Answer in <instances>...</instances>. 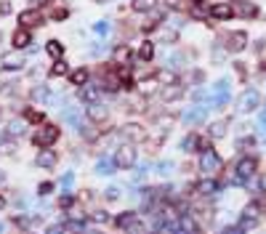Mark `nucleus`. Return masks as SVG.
<instances>
[{"instance_id":"obj_1","label":"nucleus","mask_w":266,"mask_h":234,"mask_svg":"<svg viewBox=\"0 0 266 234\" xmlns=\"http://www.w3.org/2000/svg\"><path fill=\"white\" fill-rule=\"evenodd\" d=\"M61 138V128L53 125V122H43V125L35 128L32 133V144L37 149H53V144H56Z\"/></svg>"},{"instance_id":"obj_2","label":"nucleus","mask_w":266,"mask_h":234,"mask_svg":"<svg viewBox=\"0 0 266 234\" xmlns=\"http://www.w3.org/2000/svg\"><path fill=\"white\" fill-rule=\"evenodd\" d=\"M117 133H120V138L125 144H144L146 141V133H149V130H146L141 122H123L120 128H117Z\"/></svg>"},{"instance_id":"obj_3","label":"nucleus","mask_w":266,"mask_h":234,"mask_svg":"<svg viewBox=\"0 0 266 234\" xmlns=\"http://www.w3.org/2000/svg\"><path fill=\"white\" fill-rule=\"evenodd\" d=\"M136 160H138V152H136V146H133V144H120L115 149V154H112L115 168H123V170L133 168V165H136Z\"/></svg>"},{"instance_id":"obj_4","label":"nucleus","mask_w":266,"mask_h":234,"mask_svg":"<svg viewBox=\"0 0 266 234\" xmlns=\"http://www.w3.org/2000/svg\"><path fill=\"white\" fill-rule=\"evenodd\" d=\"M200 170L205 173V178H216L224 170V160L218 157L213 149H208V152L200 154Z\"/></svg>"},{"instance_id":"obj_5","label":"nucleus","mask_w":266,"mask_h":234,"mask_svg":"<svg viewBox=\"0 0 266 234\" xmlns=\"http://www.w3.org/2000/svg\"><path fill=\"white\" fill-rule=\"evenodd\" d=\"M16 21H19V27H24V29H29V32H32V29H37V27L45 24V13L37 8V5H32V8L19 11Z\"/></svg>"},{"instance_id":"obj_6","label":"nucleus","mask_w":266,"mask_h":234,"mask_svg":"<svg viewBox=\"0 0 266 234\" xmlns=\"http://www.w3.org/2000/svg\"><path fill=\"white\" fill-rule=\"evenodd\" d=\"M85 117H88V122H93L99 130L112 125V112H109V107H104V104H91L85 109Z\"/></svg>"},{"instance_id":"obj_7","label":"nucleus","mask_w":266,"mask_h":234,"mask_svg":"<svg viewBox=\"0 0 266 234\" xmlns=\"http://www.w3.org/2000/svg\"><path fill=\"white\" fill-rule=\"evenodd\" d=\"M165 21V11H160V8H154L152 13H146V19H144V24H138V32L141 35H152V32H157L160 24Z\"/></svg>"},{"instance_id":"obj_8","label":"nucleus","mask_w":266,"mask_h":234,"mask_svg":"<svg viewBox=\"0 0 266 234\" xmlns=\"http://www.w3.org/2000/svg\"><path fill=\"white\" fill-rule=\"evenodd\" d=\"M160 72V69H157ZM160 77L157 75H152V77H144V80H138L136 83V91H138V96L141 99H149V96H154V93H160Z\"/></svg>"},{"instance_id":"obj_9","label":"nucleus","mask_w":266,"mask_h":234,"mask_svg":"<svg viewBox=\"0 0 266 234\" xmlns=\"http://www.w3.org/2000/svg\"><path fill=\"white\" fill-rule=\"evenodd\" d=\"M24 53L21 51H11V53H3L0 56V69H8V72H19L21 67H24Z\"/></svg>"},{"instance_id":"obj_10","label":"nucleus","mask_w":266,"mask_h":234,"mask_svg":"<svg viewBox=\"0 0 266 234\" xmlns=\"http://www.w3.org/2000/svg\"><path fill=\"white\" fill-rule=\"evenodd\" d=\"M210 13V19H216V21H229L237 16V11H234V3H213L208 8Z\"/></svg>"},{"instance_id":"obj_11","label":"nucleus","mask_w":266,"mask_h":234,"mask_svg":"<svg viewBox=\"0 0 266 234\" xmlns=\"http://www.w3.org/2000/svg\"><path fill=\"white\" fill-rule=\"evenodd\" d=\"M35 165L43 168V170H53L59 165V152L56 149H40L35 154Z\"/></svg>"},{"instance_id":"obj_12","label":"nucleus","mask_w":266,"mask_h":234,"mask_svg":"<svg viewBox=\"0 0 266 234\" xmlns=\"http://www.w3.org/2000/svg\"><path fill=\"white\" fill-rule=\"evenodd\" d=\"M234 170H237L240 181H245V178H253V176L258 173V160L248 154V157H242V160L237 162V168H234Z\"/></svg>"},{"instance_id":"obj_13","label":"nucleus","mask_w":266,"mask_h":234,"mask_svg":"<svg viewBox=\"0 0 266 234\" xmlns=\"http://www.w3.org/2000/svg\"><path fill=\"white\" fill-rule=\"evenodd\" d=\"M133 56H136V51H133L131 45L120 43V45H117V48H115V53H112V61H115L117 67H131Z\"/></svg>"},{"instance_id":"obj_14","label":"nucleus","mask_w":266,"mask_h":234,"mask_svg":"<svg viewBox=\"0 0 266 234\" xmlns=\"http://www.w3.org/2000/svg\"><path fill=\"white\" fill-rule=\"evenodd\" d=\"M136 221H141V216H138L136 210H123V213H117V216L112 218V224L117 226V229H123V232H128Z\"/></svg>"},{"instance_id":"obj_15","label":"nucleus","mask_w":266,"mask_h":234,"mask_svg":"<svg viewBox=\"0 0 266 234\" xmlns=\"http://www.w3.org/2000/svg\"><path fill=\"white\" fill-rule=\"evenodd\" d=\"M248 45V32H242V29H237V32H229V37H226V45L224 48L229 53H240L242 48Z\"/></svg>"},{"instance_id":"obj_16","label":"nucleus","mask_w":266,"mask_h":234,"mask_svg":"<svg viewBox=\"0 0 266 234\" xmlns=\"http://www.w3.org/2000/svg\"><path fill=\"white\" fill-rule=\"evenodd\" d=\"M11 45H13V51H24L27 45H32V32L24 27H16L11 35Z\"/></svg>"},{"instance_id":"obj_17","label":"nucleus","mask_w":266,"mask_h":234,"mask_svg":"<svg viewBox=\"0 0 266 234\" xmlns=\"http://www.w3.org/2000/svg\"><path fill=\"white\" fill-rule=\"evenodd\" d=\"M157 96H160L162 104H173V101L184 99V85H181V83H176V85H165V88H160Z\"/></svg>"},{"instance_id":"obj_18","label":"nucleus","mask_w":266,"mask_h":234,"mask_svg":"<svg viewBox=\"0 0 266 234\" xmlns=\"http://www.w3.org/2000/svg\"><path fill=\"white\" fill-rule=\"evenodd\" d=\"M168 141V130H160V128H154V130H149L146 133V141H144V146L149 152H160V146Z\"/></svg>"},{"instance_id":"obj_19","label":"nucleus","mask_w":266,"mask_h":234,"mask_svg":"<svg viewBox=\"0 0 266 234\" xmlns=\"http://www.w3.org/2000/svg\"><path fill=\"white\" fill-rule=\"evenodd\" d=\"M218 192V181L216 178H202V181L192 184V194H200V197H213Z\"/></svg>"},{"instance_id":"obj_20","label":"nucleus","mask_w":266,"mask_h":234,"mask_svg":"<svg viewBox=\"0 0 266 234\" xmlns=\"http://www.w3.org/2000/svg\"><path fill=\"white\" fill-rule=\"evenodd\" d=\"M21 120L37 128V125H43V122H45V112H43L40 107H32V104H29V107L21 109Z\"/></svg>"},{"instance_id":"obj_21","label":"nucleus","mask_w":266,"mask_h":234,"mask_svg":"<svg viewBox=\"0 0 266 234\" xmlns=\"http://www.w3.org/2000/svg\"><path fill=\"white\" fill-rule=\"evenodd\" d=\"M67 77H69V83H72L75 88H83V85H88V80H91V69L88 67H75Z\"/></svg>"},{"instance_id":"obj_22","label":"nucleus","mask_w":266,"mask_h":234,"mask_svg":"<svg viewBox=\"0 0 266 234\" xmlns=\"http://www.w3.org/2000/svg\"><path fill=\"white\" fill-rule=\"evenodd\" d=\"M234 11H237V16H242V19H256L258 16V5L250 3V0H240V3H234Z\"/></svg>"},{"instance_id":"obj_23","label":"nucleus","mask_w":266,"mask_h":234,"mask_svg":"<svg viewBox=\"0 0 266 234\" xmlns=\"http://www.w3.org/2000/svg\"><path fill=\"white\" fill-rule=\"evenodd\" d=\"M64 51H67V45L61 43V40H56V37H51L48 43H45V53L53 59V61H59V59H64Z\"/></svg>"},{"instance_id":"obj_24","label":"nucleus","mask_w":266,"mask_h":234,"mask_svg":"<svg viewBox=\"0 0 266 234\" xmlns=\"http://www.w3.org/2000/svg\"><path fill=\"white\" fill-rule=\"evenodd\" d=\"M77 99H80V101H85V104H96V101L101 99V91L99 88H91V85H83V88L80 91H77Z\"/></svg>"},{"instance_id":"obj_25","label":"nucleus","mask_w":266,"mask_h":234,"mask_svg":"<svg viewBox=\"0 0 266 234\" xmlns=\"http://www.w3.org/2000/svg\"><path fill=\"white\" fill-rule=\"evenodd\" d=\"M154 122H157L160 130H170L178 122V112H162V115L154 117Z\"/></svg>"},{"instance_id":"obj_26","label":"nucleus","mask_w":266,"mask_h":234,"mask_svg":"<svg viewBox=\"0 0 266 234\" xmlns=\"http://www.w3.org/2000/svg\"><path fill=\"white\" fill-rule=\"evenodd\" d=\"M154 8H157V0H131L133 13H152Z\"/></svg>"},{"instance_id":"obj_27","label":"nucleus","mask_w":266,"mask_h":234,"mask_svg":"<svg viewBox=\"0 0 266 234\" xmlns=\"http://www.w3.org/2000/svg\"><path fill=\"white\" fill-rule=\"evenodd\" d=\"M136 59H138V61H152V59H154V43H152V40L138 43V48H136Z\"/></svg>"},{"instance_id":"obj_28","label":"nucleus","mask_w":266,"mask_h":234,"mask_svg":"<svg viewBox=\"0 0 266 234\" xmlns=\"http://www.w3.org/2000/svg\"><path fill=\"white\" fill-rule=\"evenodd\" d=\"M226 128H229V120H216V122L208 125V136L210 138H221L226 133Z\"/></svg>"},{"instance_id":"obj_29","label":"nucleus","mask_w":266,"mask_h":234,"mask_svg":"<svg viewBox=\"0 0 266 234\" xmlns=\"http://www.w3.org/2000/svg\"><path fill=\"white\" fill-rule=\"evenodd\" d=\"M69 72H72V69H69V64H67V61L64 59H59V61H53V64H51V77H67Z\"/></svg>"},{"instance_id":"obj_30","label":"nucleus","mask_w":266,"mask_h":234,"mask_svg":"<svg viewBox=\"0 0 266 234\" xmlns=\"http://www.w3.org/2000/svg\"><path fill=\"white\" fill-rule=\"evenodd\" d=\"M192 5V0H165V11H178V13H186Z\"/></svg>"},{"instance_id":"obj_31","label":"nucleus","mask_w":266,"mask_h":234,"mask_svg":"<svg viewBox=\"0 0 266 234\" xmlns=\"http://www.w3.org/2000/svg\"><path fill=\"white\" fill-rule=\"evenodd\" d=\"M16 141H13V138H3V141H0V154H3V157H11V154H16Z\"/></svg>"},{"instance_id":"obj_32","label":"nucleus","mask_w":266,"mask_h":234,"mask_svg":"<svg viewBox=\"0 0 266 234\" xmlns=\"http://www.w3.org/2000/svg\"><path fill=\"white\" fill-rule=\"evenodd\" d=\"M67 16H69V8H67V5H56V8L48 11V19H51V21H64Z\"/></svg>"},{"instance_id":"obj_33","label":"nucleus","mask_w":266,"mask_h":234,"mask_svg":"<svg viewBox=\"0 0 266 234\" xmlns=\"http://www.w3.org/2000/svg\"><path fill=\"white\" fill-rule=\"evenodd\" d=\"M75 205H77V197H75V194L67 192V194H61V197H59V208H61V210H72Z\"/></svg>"},{"instance_id":"obj_34","label":"nucleus","mask_w":266,"mask_h":234,"mask_svg":"<svg viewBox=\"0 0 266 234\" xmlns=\"http://www.w3.org/2000/svg\"><path fill=\"white\" fill-rule=\"evenodd\" d=\"M160 40L168 43V45H176L178 43V32L176 29H160Z\"/></svg>"},{"instance_id":"obj_35","label":"nucleus","mask_w":266,"mask_h":234,"mask_svg":"<svg viewBox=\"0 0 266 234\" xmlns=\"http://www.w3.org/2000/svg\"><path fill=\"white\" fill-rule=\"evenodd\" d=\"M256 104H258V93H245V96H242V109H245V112L256 109Z\"/></svg>"},{"instance_id":"obj_36","label":"nucleus","mask_w":266,"mask_h":234,"mask_svg":"<svg viewBox=\"0 0 266 234\" xmlns=\"http://www.w3.org/2000/svg\"><path fill=\"white\" fill-rule=\"evenodd\" d=\"M29 99H32V101H43V99H48V91H45V85H35V88L29 91Z\"/></svg>"},{"instance_id":"obj_37","label":"nucleus","mask_w":266,"mask_h":234,"mask_svg":"<svg viewBox=\"0 0 266 234\" xmlns=\"http://www.w3.org/2000/svg\"><path fill=\"white\" fill-rule=\"evenodd\" d=\"M91 218H93V224H107L109 221V213H107V210H93Z\"/></svg>"},{"instance_id":"obj_38","label":"nucleus","mask_w":266,"mask_h":234,"mask_svg":"<svg viewBox=\"0 0 266 234\" xmlns=\"http://www.w3.org/2000/svg\"><path fill=\"white\" fill-rule=\"evenodd\" d=\"M112 168H115V162H99V176H109V173H112Z\"/></svg>"},{"instance_id":"obj_39","label":"nucleus","mask_w":266,"mask_h":234,"mask_svg":"<svg viewBox=\"0 0 266 234\" xmlns=\"http://www.w3.org/2000/svg\"><path fill=\"white\" fill-rule=\"evenodd\" d=\"M128 234H146V226H144L141 221H136V224H133L131 229H128Z\"/></svg>"},{"instance_id":"obj_40","label":"nucleus","mask_w":266,"mask_h":234,"mask_svg":"<svg viewBox=\"0 0 266 234\" xmlns=\"http://www.w3.org/2000/svg\"><path fill=\"white\" fill-rule=\"evenodd\" d=\"M117 194H120V192H117L115 186H109V189L104 192V200H107V202H115V200H117Z\"/></svg>"},{"instance_id":"obj_41","label":"nucleus","mask_w":266,"mask_h":234,"mask_svg":"<svg viewBox=\"0 0 266 234\" xmlns=\"http://www.w3.org/2000/svg\"><path fill=\"white\" fill-rule=\"evenodd\" d=\"M11 13V3L8 0H0V16H8Z\"/></svg>"},{"instance_id":"obj_42","label":"nucleus","mask_w":266,"mask_h":234,"mask_svg":"<svg viewBox=\"0 0 266 234\" xmlns=\"http://www.w3.org/2000/svg\"><path fill=\"white\" fill-rule=\"evenodd\" d=\"M37 192H40V194H48V192H53V184H51V181H43L40 186H37Z\"/></svg>"},{"instance_id":"obj_43","label":"nucleus","mask_w":266,"mask_h":234,"mask_svg":"<svg viewBox=\"0 0 266 234\" xmlns=\"http://www.w3.org/2000/svg\"><path fill=\"white\" fill-rule=\"evenodd\" d=\"M72 181H75V176H72V173H67L64 178H61V184H64L67 189H69V186H72Z\"/></svg>"},{"instance_id":"obj_44","label":"nucleus","mask_w":266,"mask_h":234,"mask_svg":"<svg viewBox=\"0 0 266 234\" xmlns=\"http://www.w3.org/2000/svg\"><path fill=\"white\" fill-rule=\"evenodd\" d=\"M96 32H99V35H107V24H104V21H101V24H96Z\"/></svg>"},{"instance_id":"obj_45","label":"nucleus","mask_w":266,"mask_h":234,"mask_svg":"<svg viewBox=\"0 0 266 234\" xmlns=\"http://www.w3.org/2000/svg\"><path fill=\"white\" fill-rule=\"evenodd\" d=\"M5 205H8V200H5V194H0V210H5Z\"/></svg>"},{"instance_id":"obj_46","label":"nucleus","mask_w":266,"mask_h":234,"mask_svg":"<svg viewBox=\"0 0 266 234\" xmlns=\"http://www.w3.org/2000/svg\"><path fill=\"white\" fill-rule=\"evenodd\" d=\"M261 189L266 192V176H261Z\"/></svg>"},{"instance_id":"obj_47","label":"nucleus","mask_w":266,"mask_h":234,"mask_svg":"<svg viewBox=\"0 0 266 234\" xmlns=\"http://www.w3.org/2000/svg\"><path fill=\"white\" fill-rule=\"evenodd\" d=\"M5 181V176H3V170H0V184H3Z\"/></svg>"},{"instance_id":"obj_48","label":"nucleus","mask_w":266,"mask_h":234,"mask_svg":"<svg viewBox=\"0 0 266 234\" xmlns=\"http://www.w3.org/2000/svg\"><path fill=\"white\" fill-rule=\"evenodd\" d=\"M0 115H3V109H0Z\"/></svg>"}]
</instances>
